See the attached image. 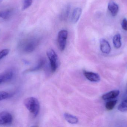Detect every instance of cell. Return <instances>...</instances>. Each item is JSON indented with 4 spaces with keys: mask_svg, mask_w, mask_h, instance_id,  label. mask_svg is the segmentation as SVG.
Instances as JSON below:
<instances>
[{
    "mask_svg": "<svg viewBox=\"0 0 127 127\" xmlns=\"http://www.w3.org/2000/svg\"><path fill=\"white\" fill-rule=\"evenodd\" d=\"M64 116L66 121L69 124H76L78 123V120L77 118L74 116L68 113H65L64 114Z\"/></svg>",
    "mask_w": 127,
    "mask_h": 127,
    "instance_id": "obj_13",
    "label": "cell"
},
{
    "mask_svg": "<svg viewBox=\"0 0 127 127\" xmlns=\"http://www.w3.org/2000/svg\"><path fill=\"white\" fill-rule=\"evenodd\" d=\"M100 48L104 53L109 54L111 50L110 45L108 42L104 39H101L100 40Z\"/></svg>",
    "mask_w": 127,
    "mask_h": 127,
    "instance_id": "obj_8",
    "label": "cell"
},
{
    "mask_svg": "<svg viewBox=\"0 0 127 127\" xmlns=\"http://www.w3.org/2000/svg\"><path fill=\"white\" fill-rule=\"evenodd\" d=\"M113 43L114 46L116 48H119L122 45L121 36L120 34H117L113 37Z\"/></svg>",
    "mask_w": 127,
    "mask_h": 127,
    "instance_id": "obj_15",
    "label": "cell"
},
{
    "mask_svg": "<svg viewBox=\"0 0 127 127\" xmlns=\"http://www.w3.org/2000/svg\"><path fill=\"white\" fill-rule=\"evenodd\" d=\"M12 96L11 94L4 91L0 92V101L9 98Z\"/></svg>",
    "mask_w": 127,
    "mask_h": 127,
    "instance_id": "obj_18",
    "label": "cell"
},
{
    "mask_svg": "<svg viewBox=\"0 0 127 127\" xmlns=\"http://www.w3.org/2000/svg\"><path fill=\"white\" fill-rule=\"evenodd\" d=\"M122 28L125 31H127V19L124 18L122 22Z\"/></svg>",
    "mask_w": 127,
    "mask_h": 127,
    "instance_id": "obj_22",
    "label": "cell"
},
{
    "mask_svg": "<svg viewBox=\"0 0 127 127\" xmlns=\"http://www.w3.org/2000/svg\"><path fill=\"white\" fill-rule=\"evenodd\" d=\"M68 35V31L66 30L60 31L58 34V44L60 49L62 51L65 48Z\"/></svg>",
    "mask_w": 127,
    "mask_h": 127,
    "instance_id": "obj_4",
    "label": "cell"
},
{
    "mask_svg": "<svg viewBox=\"0 0 127 127\" xmlns=\"http://www.w3.org/2000/svg\"><path fill=\"white\" fill-rule=\"evenodd\" d=\"M38 41L32 38L24 39L20 41L18 45L19 49L25 53H30L35 49L38 45Z\"/></svg>",
    "mask_w": 127,
    "mask_h": 127,
    "instance_id": "obj_1",
    "label": "cell"
},
{
    "mask_svg": "<svg viewBox=\"0 0 127 127\" xmlns=\"http://www.w3.org/2000/svg\"><path fill=\"white\" fill-rule=\"evenodd\" d=\"M118 109L120 112H124L127 111V98L123 101L119 106Z\"/></svg>",
    "mask_w": 127,
    "mask_h": 127,
    "instance_id": "obj_16",
    "label": "cell"
},
{
    "mask_svg": "<svg viewBox=\"0 0 127 127\" xmlns=\"http://www.w3.org/2000/svg\"><path fill=\"white\" fill-rule=\"evenodd\" d=\"M108 7L113 16H115L117 15L119 10V7L116 3L113 1H110L108 4Z\"/></svg>",
    "mask_w": 127,
    "mask_h": 127,
    "instance_id": "obj_12",
    "label": "cell"
},
{
    "mask_svg": "<svg viewBox=\"0 0 127 127\" xmlns=\"http://www.w3.org/2000/svg\"><path fill=\"white\" fill-rule=\"evenodd\" d=\"M9 50L8 49H3L0 51V60L9 54Z\"/></svg>",
    "mask_w": 127,
    "mask_h": 127,
    "instance_id": "obj_21",
    "label": "cell"
},
{
    "mask_svg": "<svg viewBox=\"0 0 127 127\" xmlns=\"http://www.w3.org/2000/svg\"><path fill=\"white\" fill-rule=\"evenodd\" d=\"M24 105L34 117H36L39 113L40 104L38 99L33 97L28 98L24 100Z\"/></svg>",
    "mask_w": 127,
    "mask_h": 127,
    "instance_id": "obj_2",
    "label": "cell"
},
{
    "mask_svg": "<svg viewBox=\"0 0 127 127\" xmlns=\"http://www.w3.org/2000/svg\"><path fill=\"white\" fill-rule=\"evenodd\" d=\"M47 56L50 60L51 69L52 72H56L58 68V56L53 49H49L47 51Z\"/></svg>",
    "mask_w": 127,
    "mask_h": 127,
    "instance_id": "obj_3",
    "label": "cell"
},
{
    "mask_svg": "<svg viewBox=\"0 0 127 127\" xmlns=\"http://www.w3.org/2000/svg\"><path fill=\"white\" fill-rule=\"evenodd\" d=\"M120 94L119 90H115L107 92L102 96V98L103 100H110L114 99L118 96Z\"/></svg>",
    "mask_w": 127,
    "mask_h": 127,
    "instance_id": "obj_10",
    "label": "cell"
},
{
    "mask_svg": "<svg viewBox=\"0 0 127 127\" xmlns=\"http://www.w3.org/2000/svg\"><path fill=\"white\" fill-rule=\"evenodd\" d=\"M117 101L116 100H111L107 102L106 104V109L107 110H111L113 109L115 105L117 104Z\"/></svg>",
    "mask_w": 127,
    "mask_h": 127,
    "instance_id": "obj_17",
    "label": "cell"
},
{
    "mask_svg": "<svg viewBox=\"0 0 127 127\" xmlns=\"http://www.w3.org/2000/svg\"><path fill=\"white\" fill-rule=\"evenodd\" d=\"M82 9L80 7H77L73 10L71 18V21L73 24L77 22L82 13Z\"/></svg>",
    "mask_w": 127,
    "mask_h": 127,
    "instance_id": "obj_9",
    "label": "cell"
},
{
    "mask_svg": "<svg viewBox=\"0 0 127 127\" xmlns=\"http://www.w3.org/2000/svg\"><path fill=\"white\" fill-rule=\"evenodd\" d=\"M12 115L7 112L0 113V125H8L12 122Z\"/></svg>",
    "mask_w": 127,
    "mask_h": 127,
    "instance_id": "obj_5",
    "label": "cell"
},
{
    "mask_svg": "<svg viewBox=\"0 0 127 127\" xmlns=\"http://www.w3.org/2000/svg\"><path fill=\"white\" fill-rule=\"evenodd\" d=\"M13 77V72L11 71L6 72L0 75V84L10 80Z\"/></svg>",
    "mask_w": 127,
    "mask_h": 127,
    "instance_id": "obj_11",
    "label": "cell"
},
{
    "mask_svg": "<svg viewBox=\"0 0 127 127\" xmlns=\"http://www.w3.org/2000/svg\"><path fill=\"white\" fill-rule=\"evenodd\" d=\"M70 9H71V7L70 5L69 4L66 5L64 7L60 15L61 18L65 20L68 18L70 12Z\"/></svg>",
    "mask_w": 127,
    "mask_h": 127,
    "instance_id": "obj_14",
    "label": "cell"
},
{
    "mask_svg": "<svg viewBox=\"0 0 127 127\" xmlns=\"http://www.w3.org/2000/svg\"><path fill=\"white\" fill-rule=\"evenodd\" d=\"M83 74L85 77L93 82H98L100 80V76L98 74L92 72L84 71Z\"/></svg>",
    "mask_w": 127,
    "mask_h": 127,
    "instance_id": "obj_7",
    "label": "cell"
},
{
    "mask_svg": "<svg viewBox=\"0 0 127 127\" xmlns=\"http://www.w3.org/2000/svg\"><path fill=\"white\" fill-rule=\"evenodd\" d=\"M44 60H40L38 64L37 65V66H36V67H34V68H32V69H29V70L27 71V72H32V71H36L37 70L41 68L42 67V66L44 64Z\"/></svg>",
    "mask_w": 127,
    "mask_h": 127,
    "instance_id": "obj_19",
    "label": "cell"
},
{
    "mask_svg": "<svg viewBox=\"0 0 127 127\" xmlns=\"http://www.w3.org/2000/svg\"><path fill=\"white\" fill-rule=\"evenodd\" d=\"M14 12L13 8H7L0 10V19L4 21L9 20L12 17Z\"/></svg>",
    "mask_w": 127,
    "mask_h": 127,
    "instance_id": "obj_6",
    "label": "cell"
},
{
    "mask_svg": "<svg viewBox=\"0 0 127 127\" xmlns=\"http://www.w3.org/2000/svg\"><path fill=\"white\" fill-rule=\"evenodd\" d=\"M32 3V0H24L23 3L22 9L23 10L29 8Z\"/></svg>",
    "mask_w": 127,
    "mask_h": 127,
    "instance_id": "obj_20",
    "label": "cell"
}]
</instances>
